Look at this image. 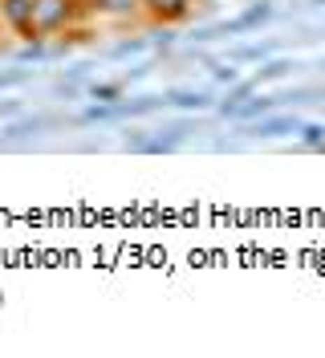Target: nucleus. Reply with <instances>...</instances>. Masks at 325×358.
<instances>
[{
	"instance_id": "nucleus-20",
	"label": "nucleus",
	"mask_w": 325,
	"mask_h": 358,
	"mask_svg": "<svg viewBox=\"0 0 325 358\" xmlns=\"http://www.w3.org/2000/svg\"><path fill=\"white\" fill-rule=\"evenodd\" d=\"M8 114H21V102H4L0 106V118H8Z\"/></svg>"
},
{
	"instance_id": "nucleus-4",
	"label": "nucleus",
	"mask_w": 325,
	"mask_h": 358,
	"mask_svg": "<svg viewBox=\"0 0 325 358\" xmlns=\"http://www.w3.org/2000/svg\"><path fill=\"white\" fill-rule=\"evenodd\" d=\"M192 4L195 0H143V13L159 24H175L192 13Z\"/></svg>"
},
{
	"instance_id": "nucleus-8",
	"label": "nucleus",
	"mask_w": 325,
	"mask_h": 358,
	"mask_svg": "<svg viewBox=\"0 0 325 358\" xmlns=\"http://www.w3.org/2000/svg\"><path fill=\"white\" fill-rule=\"evenodd\" d=\"M273 13H277V8H273L268 0H260V4H248L232 24H236V33H252V29H260V24L273 21Z\"/></svg>"
},
{
	"instance_id": "nucleus-13",
	"label": "nucleus",
	"mask_w": 325,
	"mask_h": 358,
	"mask_svg": "<svg viewBox=\"0 0 325 358\" xmlns=\"http://www.w3.org/2000/svg\"><path fill=\"white\" fill-rule=\"evenodd\" d=\"M273 57V45H240L232 49V62H268Z\"/></svg>"
},
{
	"instance_id": "nucleus-21",
	"label": "nucleus",
	"mask_w": 325,
	"mask_h": 358,
	"mask_svg": "<svg viewBox=\"0 0 325 358\" xmlns=\"http://www.w3.org/2000/svg\"><path fill=\"white\" fill-rule=\"evenodd\" d=\"M313 4H325V0H313Z\"/></svg>"
},
{
	"instance_id": "nucleus-5",
	"label": "nucleus",
	"mask_w": 325,
	"mask_h": 358,
	"mask_svg": "<svg viewBox=\"0 0 325 358\" xmlns=\"http://www.w3.org/2000/svg\"><path fill=\"white\" fill-rule=\"evenodd\" d=\"M82 8H94L106 21H130L143 13V0H82Z\"/></svg>"
},
{
	"instance_id": "nucleus-14",
	"label": "nucleus",
	"mask_w": 325,
	"mask_h": 358,
	"mask_svg": "<svg viewBox=\"0 0 325 358\" xmlns=\"http://www.w3.org/2000/svg\"><path fill=\"white\" fill-rule=\"evenodd\" d=\"M49 122L45 118H24V122H13V127H4V138H24V134H37V131H45Z\"/></svg>"
},
{
	"instance_id": "nucleus-11",
	"label": "nucleus",
	"mask_w": 325,
	"mask_h": 358,
	"mask_svg": "<svg viewBox=\"0 0 325 358\" xmlns=\"http://www.w3.org/2000/svg\"><path fill=\"white\" fill-rule=\"evenodd\" d=\"M49 53H53V49L45 45V37H33V41H24L21 49H17V62H21V66H33V62H45Z\"/></svg>"
},
{
	"instance_id": "nucleus-16",
	"label": "nucleus",
	"mask_w": 325,
	"mask_h": 358,
	"mask_svg": "<svg viewBox=\"0 0 325 358\" xmlns=\"http://www.w3.org/2000/svg\"><path fill=\"white\" fill-rule=\"evenodd\" d=\"M147 49H151L147 37H130V41H118L110 53H114V57H134V53H147Z\"/></svg>"
},
{
	"instance_id": "nucleus-19",
	"label": "nucleus",
	"mask_w": 325,
	"mask_h": 358,
	"mask_svg": "<svg viewBox=\"0 0 325 358\" xmlns=\"http://www.w3.org/2000/svg\"><path fill=\"white\" fill-rule=\"evenodd\" d=\"M151 45H159V49H171V45H175V29H154Z\"/></svg>"
},
{
	"instance_id": "nucleus-18",
	"label": "nucleus",
	"mask_w": 325,
	"mask_h": 358,
	"mask_svg": "<svg viewBox=\"0 0 325 358\" xmlns=\"http://www.w3.org/2000/svg\"><path fill=\"white\" fill-rule=\"evenodd\" d=\"M24 78H29V69H8V73H0V90H8V86H21Z\"/></svg>"
},
{
	"instance_id": "nucleus-12",
	"label": "nucleus",
	"mask_w": 325,
	"mask_h": 358,
	"mask_svg": "<svg viewBox=\"0 0 325 358\" xmlns=\"http://www.w3.org/2000/svg\"><path fill=\"white\" fill-rule=\"evenodd\" d=\"M297 138H301L305 147L325 151V122H301V127H297Z\"/></svg>"
},
{
	"instance_id": "nucleus-1",
	"label": "nucleus",
	"mask_w": 325,
	"mask_h": 358,
	"mask_svg": "<svg viewBox=\"0 0 325 358\" xmlns=\"http://www.w3.org/2000/svg\"><path fill=\"white\" fill-rule=\"evenodd\" d=\"M82 17V0H33V33L53 37Z\"/></svg>"
},
{
	"instance_id": "nucleus-2",
	"label": "nucleus",
	"mask_w": 325,
	"mask_h": 358,
	"mask_svg": "<svg viewBox=\"0 0 325 358\" xmlns=\"http://www.w3.org/2000/svg\"><path fill=\"white\" fill-rule=\"evenodd\" d=\"M0 21L8 24L17 37L33 41V0H0Z\"/></svg>"
},
{
	"instance_id": "nucleus-7",
	"label": "nucleus",
	"mask_w": 325,
	"mask_h": 358,
	"mask_svg": "<svg viewBox=\"0 0 325 358\" xmlns=\"http://www.w3.org/2000/svg\"><path fill=\"white\" fill-rule=\"evenodd\" d=\"M163 102H167V106H179V110H208L216 98H212L208 90H171Z\"/></svg>"
},
{
	"instance_id": "nucleus-6",
	"label": "nucleus",
	"mask_w": 325,
	"mask_h": 358,
	"mask_svg": "<svg viewBox=\"0 0 325 358\" xmlns=\"http://www.w3.org/2000/svg\"><path fill=\"white\" fill-rule=\"evenodd\" d=\"M281 106V98H268V94H252V98H244L236 110L228 114V118H236V122H252V118H264V114H273Z\"/></svg>"
},
{
	"instance_id": "nucleus-15",
	"label": "nucleus",
	"mask_w": 325,
	"mask_h": 358,
	"mask_svg": "<svg viewBox=\"0 0 325 358\" xmlns=\"http://www.w3.org/2000/svg\"><path fill=\"white\" fill-rule=\"evenodd\" d=\"M89 98H94V102H118V98H122V86H118V82H94V86H89Z\"/></svg>"
},
{
	"instance_id": "nucleus-17",
	"label": "nucleus",
	"mask_w": 325,
	"mask_h": 358,
	"mask_svg": "<svg viewBox=\"0 0 325 358\" xmlns=\"http://www.w3.org/2000/svg\"><path fill=\"white\" fill-rule=\"evenodd\" d=\"M212 78H216L219 86H232V82H240V69L232 62H224V66H212Z\"/></svg>"
},
{
	"instance_id": "nucleus-9",
	"label": "nucleus",
	"mask_w": 325,
	"mask_h": 358,
	"mask_svg": "<svg viewBox=\"0 0 325 358\" xmlns=\"http://www.w3.org/2000/svg\"><path fill=\"white\" fill-rule=\"evenodd\" d=\"M293 73V62H284V57H268V62H260V73L252 78L257 86H264V82H281V78H289Z\"/></svg>"
},
{
	"instance_id": "nucleus-10",
	"label": "nucleus",
	"mask_w": 325,
	"mask_h": 358,
	"mask_svg": "<svg viewBox=\"0 0 325 358\" xmlns=\"http://www.w3.org/2000/svg\"><path fill=\"white\" fill-rule=\"evenodd\" d=\"M257 82H232V90H228V98H224V102H219V114H224V118H228V114L236 110L240 102H244V98H252V94H257Z\"/></svg>"
},
{
	"instance_id": "nucleus-3",
	"label": "nucleus",
	"mask_w": 325,
	"mask_h": 358,
	"mask_svg": "<svg viewBox=\"0 0 325 358\" xmlns=\"http://www.w3.org/2000/svg\"><path fill=\"white\" fill-rule=\"evenodd\" d=\"M301 118L297 114H277V118H260L252 127H240V134H257V138H281V134H297Z\"/></svg>"
}]
</instances>
